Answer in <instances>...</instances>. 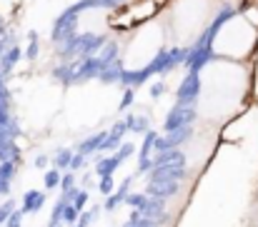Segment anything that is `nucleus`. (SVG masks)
<instances>
[{
	"instance_id": "nucleus-10",
	"label": "nucleus",
	"mask_w": 258,
	"mask_h": 227,
	"mask_svg": "<svg viewBox=\"0 0 258 227\" xmlns=\"http://www.w3.org/2000/svg\"><path fill=\"white\" fill-rule=\"evenodd\" d=\"M98 190H100L103 195H110V192H113V177H110V175H105V177L100 180V185H98Z\"/></svg>"
},
{
	"instance_id": "nucleus-8",
	"label": "nucleus",
	"mask_w": 258,
	"mask_h": 227,
	"mask_svg": "<svg viewBox=\"0 0 258 227\" xmlns=\"http://www.w3.org/2000/svg\"><path fill=\"white\" fill-rule=\"evenodd\" d=\"M58 182H63L60 172H58V170H48V172H45V187H55Z\"/></svg>"
},
{
	"instance_id": "nucleus-9",
	"label": "nucleus",
	"mask_w": 258,
	"mask_h": 227,
	"mask_svg": "<svg viewBox=\"0 0 258 227\" xmlns=\"http://www.w3.org/2000/svg\"><path fill=\"white\" fill-rule=\"evenodd\" d=\"M100 140H105V135H95V138H90V140H86L83 145H81V150H83V155L90 150H95L98 145H100Z\"/></svg>"
},
{
	"instance_id": "nucleus-5",
	"label": "nucleus",
	"mask_w": 258,
	"mask_h": 227,
	"mask_svg": "<svg viewBox=\"0 0 258 227\" xmlns=\"http://www.w3.org/2000/svg\"><path fill=\"white\" fill-rule=\"evenodd\" d=\"M118 162H120L118 157H105V160H100V162H98V175H100V177L113 175V170L118 167Z\"/></svg>"
},
{
	"instance_id": "nucleus-12",
	"label": "nucleus",
	"mask_w": 258,
	"mask_h": 227,
	"mask_svg": "<svg viewBox=\"0 0 258 227\" xmlns=\"http://www.w3.org/2000/svg\"><path fill=\"white\" fill-rule=\"evenodd\" d=\"M86 202H88V195H86V192H78V197H76V202H73V207H76V210H81V207H83Z\"/></svg>"
},
{
	"instance_id": "nucleus-16",
	"label": "nucleus",
	"mask_w": 258,
	"mask_h": 227,
	"mask_svg": "<svg viewBox=\"0 0 258 227\" xmlns=\"http://www.w3.org/2000/svg\"><path fill=\"white\" fill-rule=\"evenodd\" d=\"M88 222H90V212H86V215L78 217V227H88Z\"/></svg>"
},
{
	"instance_id": "nucleus-3",
	"label": "nucleus",
	"mask_w": 258,
	"mask_h": 227,
	"mask_svg": "<svg viewBox=\"0 0 258 227\" xmlns=\"http://www.w3.org/2000/svg\"><path fill=\"white\" fill-rule=\"evenodd\" d=\"M168 38H171V33H168V25H166L163 18L136 28L123 45V58H120L123 68L133 75H143L161 58Z\"/></svg>"
},
{
	"instance_id": "nucleus-14",
	"label": "nucleus",
	"mask_w": 258,
	"mask_h": 227,
	"mask_svg": "<svg viewBox=\"0 0 258 227\" xmlns=\"http://www.w3.org/2000/svg\"><path fill=\"white\" fill-rule=\"evenodd\" d=\"M45 165H48V157H45V155H38V160H35V167L45 170Z\"/></svg>"
},
{
	"instance_id": "nucleus-2",
	"label": "nucleus",
	"mask_w": 258,
	"mask_h": 227,
	"mask_svg": "<svg viewBox=\"0 0 258 227\" xmlns=\"http://www.w3.org/2000/svg\"><path fill=\"white\" fill-rule=\"evenodd\" d=\"M223 15L226 13L221 0H173L168 10L163 13V20L168 25L171 40L180 45H190Z\"/></svg>"
},
{
	"instance_id": "nucleus-1",
	"label": "nucleus",
	"mask_w": 258,
	"mask_h": 227,
	"mask_svg": "<svg viewBox=\"0 0 258 227\" xmlns=\"http://www.w3.org/2000/svg\"><path fill=\"white\" fill-rule=\"evenodd\" d=\"M208 50L213 58L236 60V63H253L258 53V23L251 20L243 10L226 13L213 25Z\"/></svg>"
},
{
	"instance_id": "nucleus-11",
	"label": "nucleus",
	"mask_w": 258,
	"mask_h": 227,
	"mask_svg": "<svg viewBox=\"0 0 258 227\" xmlns=\"http://www.w3.org/2000/svg\"><path fill=\"white\" fill-rule=\"evenodd\" d=\"M63 220L71 225V222H76L78 220V210L73 207V205H66V210H63Z\"/></svg>"
},
{
	"instance_id": "nucleus-15",
	"label": "nucleus",
	"mask_w": 258,
	"mask_h": 227,
	"mask_svg": "<svg viewBox=\"0 0 258 227\" xmlns=\"http://www.w3.org/2000/svg\"><path fill=\"white\" fill-rule=\"evenodd\" d=\"M60 185H63V190H71V187H73V175H66Z\"/></svg>"
},
{
	"instance_id": "nucleus-17",
	"label": "nucleus",
	"mask_w": 258,
	"mask_h": 227,
	"mask_svg": "<svg viewBox=\"0 0 258 227\" xmlns=\"http://www.w3.org/2000/svg\"><path fill=\"white\" fill-rule=\"evenodd\" d=\"M81 165H83V155H76L73 162H71V167H81Z\"/></svg>"
},
{
	"instance_id": "nucleus-6",
	"label": "nucleus",
	"mask_w": 258,
	"mask_h": 227,
	"mask_svg": "<svg viewBox=\"0 0 258 227\" xmlns=\"http://www.w3.org/2000/svg\"><path fill=\"white\" fill-rule=\"evenodd\" d=\"M125 195H128V180H125V185H123V187H120L115 195H110V197H108V202H105V210H113V207H115V205H118V202H120Z\"/></svg>"
},
{
	"instance_id": "nucleus-13",
	"label": "nucleus",
	"mask_w": 258,
	"mask_h": 227,
	"mask_svg": "<svg viewBox=\"0 0 258 227\" xmlns=\"http://www.w3.org/2000/svg\"><path fill=\"white\" fill-rule=\"evenodd\" d=\"M8 227H20V212H13L8 217Z\"/></svg>"
},
{
	"instance_id": "nucleus-4",
	"label": "nucleus",
	"mask_w": 258,
	"mask_h": 227,
	"mask_svg": "<svg viewBox=\"0 0 258 227\" xmlns=\"http://www.w3.org/2000/svg\"><path fill=\"white\" fill-rule=\"evenodd\" d=\"M43 202H45L43 192L30 190V192H25V197H23V212H38V210L43 207Z\"/></svg>"
},
{
	"instance_id": "nucleus-7",
	"label": "nucleus",
	"mask_w": 258,
	"mask_h": 227,
	"mask_svg": "<svg viewBox=\"0 0 258 227\" xmlns=\"http://www.w3.org/2000/svg\"><path fill=\"white\" fill-rule=\"evenodd\" d=\"M71 162H73V155H71V152H68V150H60V152H58V157H55V167H58V170L68 167Z\"/></svg>"
}]
</instances>
